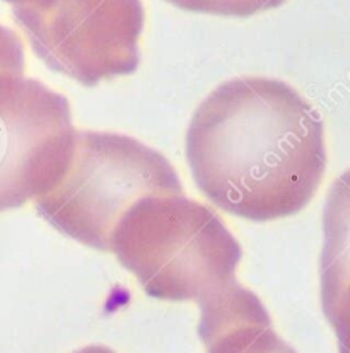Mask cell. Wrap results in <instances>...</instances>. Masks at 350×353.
<instances>
[{
	"label": "cell",
	"mask_w": 350,
	"mask_h": 353,
	"mask_svg": "<svg viewBox=\"0 0 350 353\" xmlns=\"http://www.w3.org/2000/svg\"><path fill=\"white\" fill-rule=\"evenodd\" d=\"M108 253L159 301L202 307L237 285L240 243L211 207L183 192L137 201L115 229Z\"/></svg>",
	"instance_id": "obj_2"
},
{
	"label": "cell",
	"mask_w": 350,
	"mask_h": 353,
	"mask_svg": "<svg viewBox=\"0 0 350 353\" xmlns=\"http://www.w3.org/2000/svg\"><path fill=\"white\" fill-rule=\"evenodd\" d=\"M190 12L222 17H251L280 7L287 0H166Z\"/></svg>",
	"instance_id": "obj_7"
},
{
	"label": "cell",
	"mask_w": 350,
	"mask_h": 353,
	"mask_svg": "<svg viewBox=\"0 0 350 353\" xmlns=\"http://www.w3.org/2000/svg\"><path fill=\"white\" fill-rule=\"evenodd\" d=\"M74 353H115V352L110 350V348H106V347H101V345H93V347H84Z\"/></svg>",
	"instance_id": "obj_9"
},
{
	"label": "cell",
	"mask_w": 350,
	"mask_h": 353,
	"mask_svg": "<svg viewBox=\"0 0 350 353\" xmlns=\"http://www.w3.org/2000/svg\"><path fill=\"white\" fill-rule=\"evenodd\" d=\"M46 67L86 88L133 74L144 30L140 0H10Z\"/></svg>",
	"instance_id": "obj_4"
},
{
	"label": "cell",
	"mask_w": 350,
	"mask_h": 353,
	"mask_svg": "<svg viewBox=\"0 0 350 353\" xmlns=\"http://www.w3.org/2000/svg\"><path fill=\"white\" fill-rule=\"evenodd\" d=\"M198 334L207 353H295L273 331L260 299L241 283L200 307Z\"/></svg>",
	"instance_id": "obj_6"
},
{
	"label": "cell",
	"mask_w": 350,
	"mask_h": 353,
	"mask_svg": "<svg viewBox=\"0 0 350 353\" xmlns=\"http://www.w3.org/2000/svg\"><path fill=\"white\" fill-rule=\"evenodd\" d=\"M186 159L215 207L251 222L277 221L301 212L323 181V121L286 82L231 79L195 111Z\"/></svg>",
	"instance_id": "obj_1"
},
{
	"label": "cell",
	"mask_w": 350,
	"mask_h": 353,
	"mask_svg": "<svg viewBox=\"0 0 350 353\" xmlns=\"http://www.w3.org/2000/svg\"><path fill=\"white\" fill-rule=\"evenodd\" d=\"M182 192L175 168L146 143L118 133L75 130L62 174L35 198V207L65 236L110 251L115 229L137 201Z\"/></svg>",
	"instance_id": "obj_3"
},
{
	"label": "cell",
	"mask_w": 350,
	"mask_h": 353,
	"mask_svg": "<svg viewBox=\"0 0 350 353\" xmlns=\"http://www.w3.org/2000/svg\"><path fill=\"white\" fill-rule=\"evenodd\" d=\"M74 135L67 97L36 79L0 74V214L59 179Z\"/></svg>",
	"instance_id": "obj_5"
},
{
	"label": "cell",
	"mask_w": 350,
	"mask_h": 353,
	"mask_svg": "<svg viewBox=\"0 0 350 353\" xmlns=\"http://www.w3.org/2000/svg\"><path fill=\"white\" fill-rule=\"evenodd\" d=\"M0 74L24 75L23 43L16 32L0 24Z\"/></svg>",
	"instance_id": "obj_8"
}]
</instances>
